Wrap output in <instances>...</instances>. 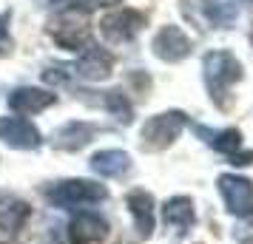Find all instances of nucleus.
<instances>
[{
	"instance_id": "obj_1",
	"label": "nucleus",
	"mask_w": 253,
	"mask_h": 244,
	"mask_svg": "<svg viewBox=\"0 0 253 244\" xmlns=\"http://www.w3.org/2000/svg\"><path fill=\"white\" fill-rule=\"evenodd\" d=\"M48 35L57 46L69 48V51H80V48L91 46V14L83 6H71L57 12L48 20Z\"/></svg>"
},
{
	"instance_id": "obj_2",
	"label": "nucleus",
	"mask_w": 253,
	"mask_h": 244,
	"mask_svg": "<svg viewBox=\"0 0 253 244\" xmlns=\"http://www.w3.org/2000/svg\"><path fill=\"white\" fill-rule=\"evenodd\" d=\"M202 69H205V82L211 97L216 100V105H225V94L242 77V66L228 51H211V54H205Z\"/></svg>"
},
{
	"instance_id": "obj_3",
	"label": "nucleus",
	"mask_w": 253,
	"mask_h": 244,
	"mask_svg": "<svg viewBox=\"0 0 253 244\" xmlns=\"http://www.w3.org/2000/svg\"><path fill=\"white\" fill-rule=\"evenodd\" d=\"M46 199L54 208H83V205L103 202L105 187L97 182H85V179H69V182H57L48 187Z\"/></svg>"
},
{
	"instance_id": "obj_4",
	"label": "nucleus",
	"mask_w": 253,
	"mask_h": 244,
	"mask_svg": "<svg viewBox=\"0 0 253 244\" xmlns=\"http://www.w3.org/2000/svg\"><path fill=\"white\" fill-rule=\"evenodd\" d=\"M185 114L182 111H168V114H157L151 116L148 122L142 125V145L148 151H162L168 148L185 128Z\"/></svg>"
},
{
	"instance_id": "obj_5",
	"label": "nucleus",
	"mask_w": 253,
	"mask_h": 244,
	"mask_svg": "<svg viewBox=\"0 0 253 244\" xmlns=\"http://www.w3.org/2000/svg\"><path fill=\"white\" fill-rule=\"evenodd\" d=\"M145 26V14L134 12V9H117L108 12L100 23V32L108 43H128L139 35V29Z\"/></svg>"
},
{
	"instance_id": "obj_6",
	"label": "nucleus",
	"mask_w": 253,
	"mask_h": 244,
	"mask_svg": "<svg viewBox=\"0 0 253 244\" xmlns=\"http://www.w3.org/2000/svg\"><path fill=\"white\" fill-rule=\"evenodd\" d=\"M0 142H6L9 148H20V151H35L40 148V131L20 116H0Z\"/></svg>"
},
{
	"instance_id": "obj_7",
	"label": "nucleus",
	"mask_w": 253,
	"mask_h": 244,
	"mask_svg": "<svg viewBox=\"0 0 253 244\" xmlns=\"http://www.w3.org/2000/svg\"><path fill=\"white\" fill-rule=\"evenodd\" d=\"M219 190L233 216H253V185L242 176H219Z\"/></svg>"
},
{
	"instance_id": "obj_8",
	"label": "nucleus",
	"mask_w": 253,
	"mask_h": 244,
	"mask_svg": "<svg viewBox=\"0 0 253 244\" xmlns=\"http://www.w3.org/2000/svg\"><path fill=\"white\" fill-rule=\"evenodd\" d=\"M188 51H191V40L185 37L179 26H165L154 37V54L165 63H176V60L188 57Z\"/></svg>"
},
{
	"instance_id": "obj_9",
	"label": "nucleus",
	"mask_w": 253,
	"mask_h": 244,
	"mask_svg": "<svg viewBox=\"0 0 253 244\" xmlns=\"http://www.w3.org/2000/svg\"><path fill=\"white\" fill-rule=\"evenodd\" d=\"M111 66H114V57L100 46H88L83 51V57L74 63V74L83 77V80H91V82H100L111 74Z\"/></svg>"
},
{
	"instance_id": "obj_10",
	"label": "nucleus",
	"mask_w": 253,
	"mask_h": 244,
	"mask_svg": "<svg viewBox=\"0 0 253 244\" xmlns=\"http://www.w3.org/2000/svg\"><path fill=\"white\" fill-rule=\"evenodd\" d=\"M26 219H29V205L12 193H3L0 196V239L3 242L14 239Z\"/></svg>"
},
{
	"instance_id": "obj_11",
	"label": "nucleus",
	"mask_w": 253,
	"mask_h": 244,
	"mask_svg": "<svg viewBox=\"0 0 253 244\" xmlns=\"http://www.w3.org/2000/svg\"><path fill=\"white\" fill-rule=\"evenodd\" d=\"M69 233L74 244H100L108 239V221L97 213H80L74 216Z\"/></svg>"
},
{
	"instance_id": "obj_12",
	"label": "nucleus",
	"mask_w": 253,
	"mask_h": 244,
	"mask_svg": "<svg viewBox=\"0 0 253 244\" xmlns=\"http://www.w3.org/2000/svg\"><path fill=\"white\" fill-rule=\"evenodd\" d=\"M51 103H54V94L40 91V88H17V91H12V97H9L12 111H17V114H23V116L40 114V111L48 108Z\"/></svg>"
},
{
	"instance_id": "obj_13",
	"label": "nucleus",
	"mask_w": 253,
	"mask_h": 244,
	"mask_svg": "<svg viewBox=\"0 0 253 244\" xmlns=\"http://www.w3.org/2000/svg\"><path fill=\"white\" fill-rule=\"evenodd\" d=\"M94 134H97V128L88 125V122H66L63 128L54 131L51 142L57 148H63V151H80L83 145H88V139Z\"/></svg>"
},
{
	"instance_id": "obj_14",
	"label": "nucleus",
	"mask_w": 253,
	"mask_h": 244,
	"mask_svg": "<svg viewBox=\"0 0 253 244\" xmlns=\"http://www.w3.org/2000/svg\"><path fill=\"white\" fill-rule=\"evenodd\" d=\"M128 208L134 213V221H137V230L142 239H148L154 233V199L145 190H131L128 193Z\"/></svg>"
},
{
	"instance_id": "obj_15",
	"label": "nucleus",
	"mask_w": 253,
	"mask_h": 244,
	"mask_svg": "<svg viewBox=\"0 0 253 244\" xmlns=\"http://www.w3.org/2000/svg\"><path fill=\"white\" fill-rule=\"evenodd\" d=\"M162 219H165V224H168L173 233H179V236L188 233V227L194 224V205H191V199L176 196V199H171V202H165Z\"/></svg>"
},
{
	"instance_id": "obj_16",
	"label": "nucleus",
	"mask_w": 253,
	"mask_h": 244,
	"mask_svg": "<svg viewBox=\"0 0 253 244\" xmlns=\"http://www.w3.org/2000/svg\"><path fill=\"white\" fill-rule=\"evenodd\" d=\"M128 168H131V159L126 151H100L91 156V171L108 179H120L123 174H128Z\"/></svg>"
},
{
	"instance_id": "obj_17",
	"label": "nucleus",
	"mask_w": 253,
	"mask_h": 244,
	"mask_svg": "<svg viewBox=\"0 0 253 244\" xmlns=\"http://www.w3.org/2000/svg\"><path fill=\"white\" fill-rule=\"evenodd\" d=\"M196 134L199 137H205L208 145H213L219 153H236L239 151V145H242V137H239V131H208L202 128V125H196Z\"/></svg>"
},
{
	"instance_id": "obj_18",
	"label": "nucleus",
	"mask_w": 253,
	"mask_h": 244,
	"mask_svg": "<svg viewBox=\"0 0 253 244\" xmlns=\"http://www.w3.org/2000/svg\"><path fill=\"white\" fill-rule=\"evenodd\" d=\"M103 105L117 116V119H120V122H131V103L126 100V94H120V91H105V94H103Z\"/></svg>"
},
{
	"instance_id": "obj_19",
	"label": "nucleus",
	"mask_w": 253,
	"mask_h": 244,
	"mask_svg": "<svg viewBox=\"0 0 253 244\" xmlns=\"http://www.w3.org/2000/svg\"><path fill=\"white\" fill-rule=\"evenodd\" d=\"M9 17L12 12L0 14V54H9L12 51V37H9Z\"/></svg>"
}]
</instances>
